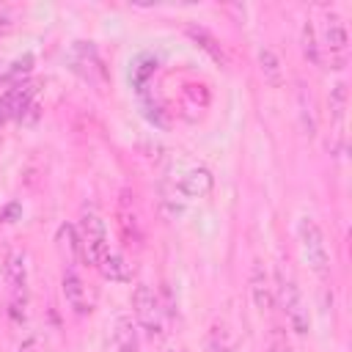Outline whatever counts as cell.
<instances>
[{
    "instance_id": "cell-1",
    "label": "cell",
    "mask_w": 352,
    "mask_h": 352,
    "mask_svg": "<svg viewBox=\"0 0 352 352\" xmlns=\"http://www.w3.org/2000/svg\"><path fill=\"white\" fill-rule=\"evenodd\" d=\"M275 300L280 302V311L286 314L289 327L297 336H305L311 330V314H308V305H305V297H302L297 280L283 267L275 270Z\"/></svg>"
},
{
    "instance_id": "cell-2",
    "label": "cell",
    "mask_w": 352,
    "mask_h": 352,
    "mask_svg": "<svg viewBox=\"0 0 352 352\" xmlns=\"http://www.w3.org/2000/svg\"><path fill=\"white\" fill-rule=\"evenodd\" d=\"M132 314L138 319V324L151 336V338H162L168 330V311L162 308L157 292L146 283H140L132 294Z\"/></svg>"
},
{
    "instance_id": "cell-3",
    "label": "cell",
    "mask_w": 352,
    "mask_h": 352,
    "mask_svg": "<svg viewBox=\"0 0 352 352\" xmlns=\"http://www.w3.org/2000/svg\"><path fill=\"white\" fill-rule=\"evenodd\" d=\"M297 236H300V248H302L305 264L314 270V275L327 278L330 275V253H327L324 234H322L319 223L314 217H302L300 226H297Z\"/></svg>"
},
{
    "instance_id": "cell-4",
    "label": "cell",
    "mask_w": 352,
    "mask_h": 352,
    "mask_svg": "<svg viewBox=\"0 0 352 352\" xmlns=\"http://www.w3.org/2000/svg\"><path fill=\"white\" fill-rule=\"evenodd\" d=\"M80 248H82V258L91 264V267H96L99 264V258L110 250V245H107V228H104V220H102V214L96 212V209H82V217H80Z\"/></svg>"
},
{
    "instance_id": "cell-5",
    "label": "cell",
    "mask_w": 352,
    "mask_h": 352,
    "mask_svg": "<svg viewBox=\"0 0 352 352\" xmlns=\"http://www.w3.org/2000/svg\"><path fill=\"white\" fill-rule=\"evenodd\" d=\"M69 63H72V69L88 85H94L96 91H104V85H107V69H104V63L99 58V50L91 41H77L69 50Z\"/></svg>"
},
{
    "instance_id": "cell-6",
    "label": "cell",
    "mask_w": 352,
    "mask_h": 352,
    "mask_svg": "<svg viewBox=\"0 0 352 352\" xmlns=\"http://www.w3.org/2000/svg\"><path fill=\"white\" fill-rule=\"evenodd\" d=\"M322 50L330 55V66L333 69H341L346 63L349 30H346V22L338 14H327V19H324V44H322Z\"/></svg>"
},
{
    "instance_id": "cell-7",
    "label": "cell",
    "mask_w": 352,
    "mask_h": 352,
    "mask_svg": "<svg viewBox=\"0 0 352 352\" xmlns=\"http://www.w3.org/2000/svg\"><path fill=\"white\" fill-rule=\"evenodd\" d=\"M60 292H63V300L66 305L77 314V316H88L94 311V294L91 289L85 286V280L80 278V272L74 267H69L60 278Z\"/></svg>"
},
{
    "instance_id": "cell-8",
    "label": "cell",
    "mask_w": 352,
    "mask_h": 352,
    "mask_svg": "<svg viewBox=\"0 0 352 352\" xmlns=\"http://www.w3.org/2000/svg\"><path fill=\"white\" fill-rule=\"evenodd\" d=\"M346 107H349L346 82H336V85L330 88V121H333L330 151H333V154H341V151H344V118H346Z\"/></svg>"
},
{
    "instance_id": "cell-9",
    "label": "cell",
    "mask_w": 352,
    "mask_h": 352,
    "mask_svg": "<svg viewBox=\"0 0 352 352\" xmlns=\"http://www.w3.org/2000/svg\"><path fill=\"white\" fill-rule=\"evenodd\" d=\"M248 286H250V297H253V305L258 314H270L275 308V286L264 270L261 261H253L250 264V275H248Z\"/></svg>"
},
{
    "instance_id": "cell-10",
    "label": "cell",
    "mask_w": 352,
    "mask_h": 352,
    "mask_svg": "<svg viewBox=\"0 0 352 352\" xmlns=\"http://www.w3.org/2000/svg\"><path fill=\"white\" fill-rule=\"evenodd\" d=\"M173 187H176V192L184 195V198H206V195L212 192V187H214V176H212L204 165H192V168H187V170L179 176V182H176Z\"/></svg>"
},
{
    "instance_id": "cell-11",
    "label": "cell",
    "mask_w": 352,
    "mask_h": 352,
    "mask_svg": "<svg viewBox=\"0 0 352 352\" xmlns=\"http://www.w3.org/2000/svg\"><path fill=\"white\" fill-rule=\"evenodd\" d=\"M30 99H33V85L30 82H19V85L8 88L0 96V124H6L11 118H22L25 110H30Z\"/></svg>"
},
{
    "instance_id": "cell-12",
    "label": "cell",
    "mask_w": 352,
    "mask_h": 352,
    "mask_svg": "<svg viewBox=\"0 0 352 352\" xmlns=\"http://www.w3.org/2000/svg\"><path fill=\"white\" fill-rule=\"evenodd\" d=\"M6 283L11 286V292L16 294V300L25 294V283H28V256L22 250H11L6 258Z\"/></svg>"
},
{
    "instance_id": "cell-13",
    "label": "cell",
    "mask_w": 352,
    "mask_h": 352,
    "mask_svg": "<svg viewBox=\"0 0 352 352\" xmlns=\"http://www.w3.org/2000/svg\"><path fill=\"white\" fill-rule=\"evenodd\" d=\"M258 72H261L264 82L272 85V88H280V85L286 82L283 60H280V55H278L272 47H261V50H258Z\"/></svg>"
},
{
    "instance_id": "cell-14",
    "label": "cell",
    "mask_w": 352,
    "mask_h": 352,
    "mask_svg": "<svg viewBox=\"0 0 352 352\" xmlns=\"http://www.w3.org/2000/svg\"><path fill=\"white\" fill-rule=\"evenodd\" d=\"M55 245H58V253H60V258H63L69 267H74V264H77V258L82 256V248H80V234H77V228H74L72 223H63V226H58V234H55Z\"/></svg>"
},
{
    "instance_id": "cell-15",
    "label": "cell",
    "mask_w": 352,
    "mask_h": 352,
    "mask_svg": "<svg viewBox=\"0 0 352 352\" xmlns=\"http://www.w3.org/2000/svg\"><path fill=\"white\" fill-rule=\"evenodd\" d=\"M96 270L102 272L104 280H113V283H126V280L132 278L129 264H126V258H124L118 250H107V253L99 258Z\"/></svg>"
},
{
    "instance_id": "cell-16",
    "label": "cell",
    "mask_w": 352,
    "mask_h": 352,
    "mask_svg": "<svg viewBox=\"0 0 352 352\" xmlns=\"http://www.w3.org/2000/svg\"><path fill=\"white\" fill-rule=\"evenodd\" d=\"M297 118H300V129L305 138H314L316 135V126H319V118H316V107H314V96L305 85L297 88Z\"/></svg>"
},
{
    "instance_id": "cell-17",
    "label": "cell",
    "mask_w": 352,
    "mask_h": 352,
    "mask_svg": "<svg viewBox=\"0 0 352 352\" xmlns=\"http://www.w3.org/2000/svg\"><path fill=\"white\" fill-rule=\"evenodd\" d=\"M187 36L204 50V52H209L212 55V60H217L220 66H226L228 63V55H226V50L220 47V41L206 30V28H198V25H187Z\"/></svg>"
},
{
    "instance_id": "cell-18",
    "label": "cell",
    "mask_w": 352,
    "mask_h": 352,
    "mask_svg": "<svg viewBox=\"0 0 352 352\" xmlns=\"http://www.w3.org/2000/svg\"><path fill=\"white\" fill-rule=\"evenodd\" d=\"M113 344H116V352H138V330H135L132 316H118L116 319Z\"/></svg>"
},
{
    "instance_id": "cell-19",
    "label": "cell",
    "mask_w": 352,
    "mask_h": 352,
    "mask_svg": "<svg viewBox=\"0 0 352 352\" xmlns=\"http://www.w3.org/2000/svg\"><path fill=\"white\" fill-rule=\"evenodd\" d=\"M209 352H236V336L226 322H214L206 338Z\"/></svg>"
},
{
    "instance_id": "cell-20",
    "label": "cell",
    "mask_w": 352,
    "mask_h": 352,
    "mask_svg": "<svg viewBox=\"0 0 352 352\" xmlns=\"http://www.w3.org/2000/svg\"><path fill=\"white\" fill-rule=\"evenodd\" d=\"M300 44H302V55H305V60H311L314 66H322V44H319V38H316V28H314L311 19H305V25H302Z\"/></svg>"
},
{
    "instance_id": "cell-21",
    "label": "cell",
    "mask_w": 352,
    "mask_h": 352,
    "mask_svg": "<svg viewBox=\"0 0 352 352\" xmlns=\"http://www.w3.org/2000/svg\"><path fill=\"white\" fill-rule=\"evenodd\" d=\"M30 69H33V55H22V58H16V60L0 74V85H11V88L19 85L22 77H25Z\"/></svg>"
},
{
    "instance_id": "cell-22",
    "label": "cell",
    "mask_w": 352,
    "mask_h": 352,
    "mask_svg": "<svg viewBox=\"0 0 352 352\" xmlns=\"http://www.w3.org/2000/svg\"><path fill=\"white\" fill-rule=\"evenodd\" d=\"M267 352H292V344H289V336L280 324H272L270 333H267Z\"/></svg>"
},
{
    "instance_id": "cell-23",
    "label": "cell",
    "mask_w": 352,
    "mask_h": 352,
    "mask_svg": "<svg viewBox=\"0 0 352 352\" xmlns=\"http://www.w3.org/2000/svg\"><path fill=\"white\" fill-rule=\"evenodd\" d=\"M14 28V11L8 6H0V36Z\"/></svg>"
},
{
    "instance_id": "cell-24",
    "label": "cell",
    "mask_w": 352,
    "mask_h": 352,
    "mask_svg": "<svg viewBox=\"0 0 352 352\" xmlns=\"http://www.w3.org/2000/svg\"><path fill=\"white\" fill-rule=\"evenodd\" d=\"M19 352H33V341H28L25 346H19Z\"/></svg>"
},
{
    "instance_id": "cell-25",
    "label": "cell",
    "mask_w": 352,
    "mask_h": 352,
    "mask_svg": "<svg viewBox=\"0 0 352 352\" xmlns=\"http://www.w3.org/2000/svg\"><path fill=\"white\" fill-rule=\"evenodd\" d=\"M176 352H179V349H176Z\"/></svg>"
}]
</instances>
